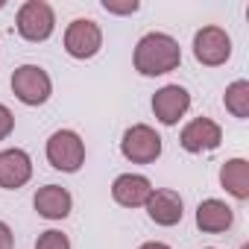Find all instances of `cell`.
<instances>
[{
  "label": "cell",
  "instance_id": "cell-1",
  "mask_svg": "<svg viewBox=\"0 0 249 249\" xmlns=\"http://www.w3.org/2000/svg\"><path fill=\"white\" fill-rule=\"evenodd\" d=\"M182 62L179 41L167 33H147L135 47V71L141 76H161L176 71Z\"/></svg>",
  "mask_w": 249,
  "mask_h": 249
},
{
  "label": "cell",
  "instance_id": "cell-2",
  "mask_svg": "<svg viewBox=\"0 0 249 249\" xmlns=\"http://www.w3.org/2000/svg\"><path fill=\"white\" fill-rule=\"evenodd\" d=\"M12 94L24 103V106H44L53 94V82L50 73L38 65H21L12 73Z\"/></svg>",
  "mask_w": 249,
  "mask_h": 249
},
{
  "label": "cell",
  "instance_id": "cell-3",
  "mask_svg": "<svg viewBox=\"0 0 249 249\" xmlns=\"http://www.w3.org/2000/svg\"><path fill=\"white\" fill-rule=\"evenodd\" d=\"M120 153L132 164H153L161 156V135L153 126H147V123H135V126L123 132Z\"/></svg>",
  "mask_w": 249,
  "mask_h": 249
},
{
  "label": "cell",
  "instance_id": "cell-4",
  "mask_svg": "<svg viewBox=\"0 0 249 249\" xmlns=\"http://www.w3.org/2000/svg\"><path fill=\"white\" fill-rule=\"evenodd\" d=\"M47 161L62 173H76L85 161V144L73 129H59L47 141Z\"/></svg>",
  "mask_w": 249,
  "mask_h": 249
},
{
  "label": "cell",
  "instance_id": "cell-5",
  "mask_svg": "<svg viewBox=\"0 0 249 249\" xmlns=\"http://www.w3.org/2000/svg\"><path fill=\"white\" fill-rule=\"evenodd\" d=\"M56 15L47 0H27L18 9V33L27 41H47L53 36Z\"/></svg>",
  "mask_w": 249,
  "mask_h": 249
},
{
  "label": "cell",
  "instance_id": "cell-6",
  "mask_svg": "<svg viewBox=\"0 0 249 249\" xmlns=\"http://www.w3.org/2000/svg\"><path fill=\"white\" fill-rule=\"evenodd\" d=\"M194 56L205 68L226 65L229 56H231V38H229V33L223 27H202L194 36Z\"/></svg>",
  "mask_w": 249,
  "mask_h": 249
},
{
  "label": "cell",
  "instance_id": "cell-7",
  "mask_svg": "<svg viewBox=\"0 0 249 249\" xmlns=\"http://www.w3.org/2000/svg\"><path fill=\"white\" fill-rule=\"evenodd\" d=\"M103 47V30L91 18H76L65 30V50L73 59H91Z\"/></svg>",
  "mask_w": 249,
  "mask_h": 249
},
{
  "label": "cell",
  "instance_id": "cell-8",
  "mask_svg": "<svg viewBox=\"0 0 249 249\" xmlns=\"http://www.w3.org/2000/svg\"><path fill=\"white\" fill-rule=\"evenodd\" d=\"M220 141H223V129L211 117H194L179 135V144L188 153H211L220 147Z\"/></svg>",
  "mask_w": 249,
  "mask_h": 249
},
{
  "label": "cell",
  "instance_id": "cell-9",
  "mask_svg": "<svg viewBox=\"0 0 249 249\" xmlns=\"http://www.w3.org/2000/svg\"><path fill=\"white\" fill-rule=\"evenodd\" d=\"M188 108H191V94L182 85H164L153 97V111L164 126H176L179 117H185Z\"/></svg>",
  "mask_w": 249,
  "mask_h": 249
},
{
  "label": "cell",
  "instance_id": "cell-10",
  "mask_svg": "<svg viewBox=\"0 0 249 249\" xmlns=\"http://www.w3.org/2000/svg\"><path fill=\"white\" fill-rule=\"evenodd\" d=\"M30 176H33V159L24 150L12 147L0 153V188L18 191L30 182Z\"/></svg>",
  "mask_w": 249,
  "mask_h": 249
},
{
  "label": "cell",
  "instance_id": "cell-11",
  "mask_svg": "<svg viewBox=\"0 0 249 249\" xmlns=\"http://www.w3.org/2000/svg\"><path fill=\"white\" fill-rule=\"evenodd\" d=\"M150 194H153V182L147 176H138V173H123L111 185V196L123 208H141V205H147Z\"/></svg>",
  "mask_w": 249,
  "mask_h": 249
},
{
  "label": "cell",
  "instance_id": "cell-12",
  "mask_svg": "<svg viewBox=\"0 0 249 249\" xmlns=\"http://www.w3.org/2000/svg\"><path fill=\"white\" fill-rule=\"evenodd\" d=\"M144 208H147V214L156 226H176V223H182V214H185L182 196L176 191H167V188L153 191Z\"/></svg>",
  "mask_w": 249,
  "mask_h": 249
},
{
  "label": "cell",
  "instance_id": "cell-13",
  "mask_svg": "<svg viewBox=\"0 0 249 249\" xmlns=\"http://www.w3.org/2000/svg\"><path fill=\"white\" fill-rule=\"evenodd\" d=\"M33 205H36V211H38L44 220H65V217L71 214L73 199H71L68 188H62V185H44V188L36 191Z\"/></svg>",
  "mask_w": 249,
  "mask_h": 249
},
{
  "label": "cell",
  "instance_id": "cell-14",
  "mask_svg": "<svg viewBox=\"0 0 249 249\" xmlns=\"http://www.w3.org/2000/svg\"><path fill=\"white\" fill-rule=\"evenodd\" d=\"M234 223V211L223 202V199H202L196 205V226L205 234H220L226 229H231Z\"/></svg>",
  "mask_w": 249,
  "mask_h": 249
},
{
  "label": "cell",
  "instance_id": "cell-15",
  "mask_svg": "<svg viewBox=\"0 0 249 249\" xmlns=\"http://www.w3.org/2000/svg\"><path fill=\"white\" fill-rule=\"evenodd\" d=\"M220 185L234 199H249V161L246 159H229L220 167Z\"/></svg>",
  "mask_w": 249,
  "mask_h": 249
},
{
  "label": "cell",
  "instance_id": "cell-16",
  "mask_svg": "<svg viewBox=\"0 0 249 249\" xmlns=\"http://www.w3.org/2000/svg\"><path fill=\"white\" fill-rule=\"evenodd\" d=\"M223 103H226V108H229L234 117L246 120V117H249V82H246V79L231 82V85L226 88V94H223Z\"/></svg>",
  "mask_w": 249,
  "mask_h": 249
},
{
  "label": "cell",
  "instance_id": "cell-17",
  "mask_svg": "<svg viewBox=\"0 0 249 249\" xmlns=\"http://www.w3.org/2000/svg\"><path fill=\"white\" fill-rule=\"evenodd\" d=\"M36 249H71V240H68V234H62L56 229H47V231L38 234Z\"/></svg>",
  "mask_w": 249,
  "mask_h": 249
},
{
  "label": "cell",
  "instance_id": "cell-18",
  "mask_svg": "<svg viewBox=\"0 0 249 249\" xmlns=\"http://www.w3.org/2000/svg\"><path fill=\"white\" fill-rule=\"evenodd\" d=\"M12 129H15V114L0 103V141H6L12 135Z\"/></svg>",
  "mask_w": 249,
  "mask_h": 249
},
{
  "label": "cell",
  "instance_id": "cell-19",
  "mask_svg": "<svg viewBox=\"0 0 249 249\" xmlns=\"http://www.w3.org/2000/svg\"><path fill=\"white\" fill-rule=\"evenodd\" d=\"M103 9L106 12H114V15H132L141 9L138 0H129V3H111V0H103Z\"/></svg>",
  "mask_w": 249,
  "mask_h": 249
},
{
  "label": "cell",
  "instance_id": "cell-20",
  "mask_svg": "<svg viewBox=\"0 0 249 249\" xmlns=\"http://www.w3.org/2000/svg\"><path fill=\"white\" fill-rule=\"evenodd\" d=\"M12 246H15V234L3 220H0V249H12Z\"/></svg>",
  "mask_w": 249,
  "mask_h": 249
},
{
  "label": "cell",
  "instance_id": "cell-21",
  "mask_svg": "<svg viewBox=\"0 0 249 249\" xmlns=\"http://www.w3.org/2000/svg\"><path fill=\"white\" fill-rule=\"evenodd\" d=\"M138 249H170L167 243H161V240H147V243H141Z\"/></svg>",
  "mask_w": 249,
  "mask_h": 249
},
{
  "label": "cell",
  "instance_id": "cell-22",
  "mask_svg": "<svg viewBox=\"0 0 249 249\" xmlns=\"http://www.w3.org/2000/svg\"><path fill=\"white\" fill-rule=\"evenodd\" d=\"M208 249H214V246H208Z\"/></svg>",
  "mask_w": 249,
  "mask_h": 249
}]
</instances>
